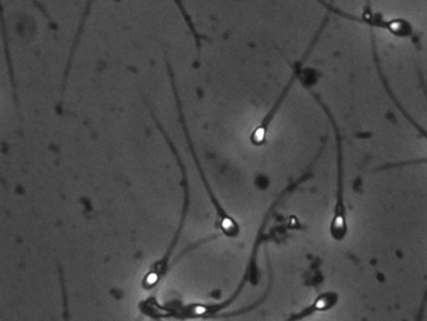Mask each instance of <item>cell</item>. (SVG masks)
<instances>
[{"label": "cell", "mask_w": 427, "mask_h": 321, "mask_svg": "<svg viewBox=\"0 0 427 321\" xmlns=\"http://www.w3.org/2000/svg\"><path fill=\"white\" fill-rule=\"evenodd\" d=\"M175 2L176 4H177L180 12H182L184 20L187 21V25L189 26V28H190L194 38H195L196 39L197 49L199 50L201 46L202 39H208V38L205 37V35H202L196 32L195 26H194L193 22L191 20V18L190 17V15H188V13L186 11V8H184L182 0H175Z\"/></svg>", "instance_id": "cell-6"}, {"label": "cell", "mask_w": 427, "mask_h": 321, "mask_svg": "<svg viewBox=\"0 0 427 321\" xmlns=\"http://www.w3.org/2000/svg\"><path fill=\"white\" fill-rule=\"evenodd\" d=\"M327 21L328 15L325 17L323 24L320 25V28L318 29V30H317V32L313 39H312L309 47H308V49L305 53V55L302 56V58L299 60L298 63H296V65H294V72L292 74V77H290V80L287 83V85L284 87V90L283 91V92H281L279 98L276 100V103L274 104V105H273L272 108L270 110V112L267 113V115L264 117L261 124H259V126H257V129H255L252 136H250V143H252L254 146L261 147L262 146V145L266 143L267 131L268 129H269V126L271 125L273 119H274L277 112L279 111V109L281 107V105H283L286 96H287V95L289 94V92L290 89H292L294 81H296L297 79L301 76L303 65L306 63V61L308 57H309L312 50H313L316 44L317 43V41H318V39L320 37V34L323 33V30L325 27V25H327Z\"/></svg>", "instance_id": "cell-3"}, {"label": "cell", "mask_w": 427, "mask_h": 321, "mask_svg": "<svg viewBox=\"0 0 427 321\" xmlns=\"http://www.w3.org/2000/svg\"><path fill=\"white\" fill-rule=\"evenodd\" d=\"M289 195V192L286 189L281 192L278 197L275 200L274 203L270 207L269 210L267 211L265 218H264L261 228H259L257 240L255 241L253 248L252 250V254H250V261L246 270L243 276V279L241 280L240 283L238 285L236 291L232 294V296L229 297L227 300L224 302L219 303V304L215 305H205V310L206 315L208 317H212L213 315H218L219 312L226 309L228 306H230L235 302L236 299L240 296L242 290L245 287L246 283L252 282L254 285L258 284V266H257V257L259 249V246L263 243L264 240H267L269 237L266 236L264 234V231L266 230L268 220H269L273 211H274L277 206L279 205L281 201H283L286 196Z\"/></svg>", "instance_id": "cell-2"}, {"label": "cell", "mask_w": 427, "mask_h": 321, "mask_svg": "<svg viewBox=\"0 0 427 321\" xmlns=\"http://www.w3.org/2000/svg\"><path fill=\"white\" fill-rule=\"evenodd\" d=\"M371 38L374 63L376 64L378 74H379L381 81L383 86L385 88L387 95L389 96V98L391 100H393V103L395 105L396 108H398V111L402 113V115L405 117V119H406V120L414 127V129H415L417 133L422 136V138L427 140V130H426L423 126L420 125L419 123H418L415 119L412 117L411 114L409 113L406 109H405L403 105L399 102V100L396 98L393 89H391L388 81H387V79L385 77L384 73H383L380 57L379 55H378L376 37L373 32H371Z\"/></svg>", "instance_id": "cell-4"}, {"label": "cell", "mask_w": 427, "mask_h": 321, "mask_svg": "<svg viewBox=\"0 0 427 321\" xmlns=\"http://www.w3.org/2000/svg\"><path fill=\"white\" fill-rule=\"evenodd\" d=\"M325 115L329 118L332 123L336 136L337 143V197L336 204L334 207V214L330 224V235L332 239L337 242H341L346 239L348 232V223H347L346 209L344 203V166H343V149L342 140L339 131L336 120L327 105L324 103H320Z\"/></svg>", "instance_id": "cell-1"}, {"label": "cell", "mask_w": 427, "mask_h": 321, "mask_svg": "<svg viewBox=\"0 0 427 321\" xmlns=\"http://www.w3.org/2000/svg\"><path fill=\"white\" fill-rule=\"evenodd\" d=\"M339 301L338 294L328 291L319 294L311 305L305 308L297 314H294L287 320H301L308 317L316 312L327 311L337 306Z\"/></svg>", "instance_id": "cell-5"}]
</instances>
